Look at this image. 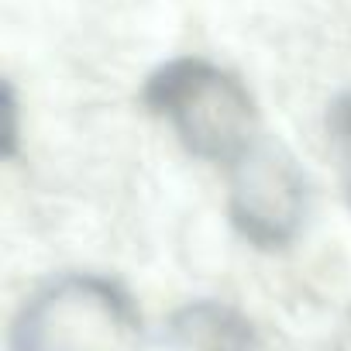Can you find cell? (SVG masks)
Masks as SVG:
<instances>
[{"instance_id": "2", "label": "cell", "mask_w": 351, "mask_h": 351, "mask_svg": "<svg viewBox=\"0 0 351 351\" xmlns=\"http://www.w3.org/2000/svg\"><path fill=\"white\" fill-rule=\"evenodd\" d=\"M228 217L258 248L289 245L310 217V180L286 145L265 134L228 172Z\"/></svg>"}, {"instance_id": "3", "label": "cell", "mask_w": 351, "mask_h": 351, "mask_svg": "<svg viewBox=\"0 0 351 351\" xmlns=\"http://www.w3.org/2000/svg\"><path fill=\"white\" fill-rule=\"evenodd\" d=\"M330 138H334L341 176H344V186H348V197H351V93L330 114Z\"/></svg>"}, {"instance_id": "1", "label": "cell", "mask_w": 351, "mask_h": 351, "mask_svg": "<svg viewBox=\"0 0 351 351\" xmlns=\"http://www.w3.org/2000/svg\"><path fill=\"white\" fill-rule=\"evenodd\" d=\"M145 104L193 158L224 172L269 134L252 90L204 56L158 66L145 83Z\"/></svg>"}]
</instances>
